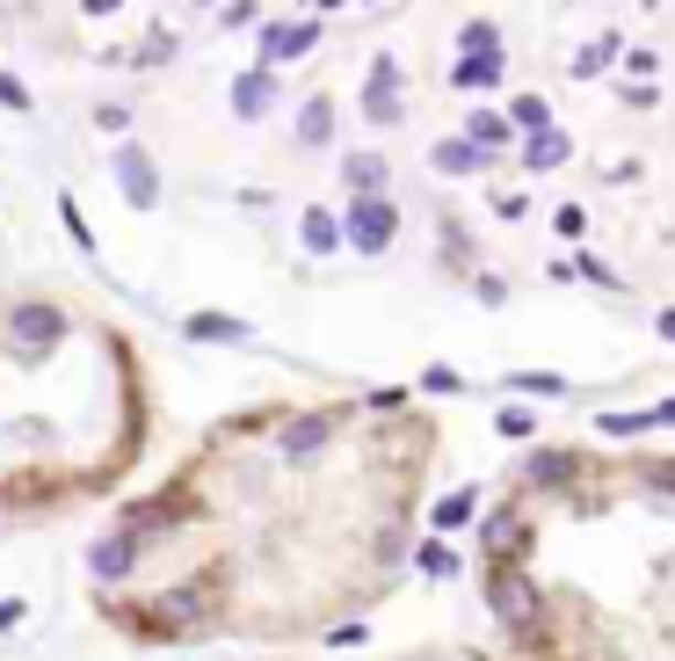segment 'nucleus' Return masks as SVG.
<instances>
[{"label":"nucleus","instance_id":"obj_1","mask_svg":"<svg viewBox=\"0 0 675 661\" xmlns=\"http://www.w3.org/2000/svg\"><path fill=\"white\" fill-rule=\"evenodd\" d=\"M486 610H494V626H508L516 647H553V610L523 559H486Z\"/></svg>","mask_w":675,"mask_h":661},{"label":"nucleus","instance_id":"obj_2","mask_svg":"<svg viewBox=\"0 0 675 661\" xmlns=\"http://www.w3.org/2000/svg\"><path fill=\"white\" fill-rule=\"evenodd\" d=\"M537 553V523L523 502H502L480 516V559H531Z\"/></svg>","mask_w":675,"mask_h":661},{"label":"nucleus","instance_id":"obj_3","mask_svg":"<svg viewBox=\"0 0 675 661\" xmlns=\"http://www.w3.org/2000/svg\"><path fill=\"white\" fill-rule=\"evenodd\" d=\"M342 233H349V247H356V255H385V247H393V233H399L393 196H349Z\"/></svg>","mask_w":675,"mask_h":661},{"label":"nucleus","instance_id":"obj_4","mask_svg":"<svg viewBox=\"0 0 675 661\" xmlns=\"http://www.w3.org/2000/svg\"><path fill=\"white\" fill-rule=\"evenodd\" d=\"M349 422V407H320V415H291V422H277V451L291 458V466H312V458L334 444V429Z\"/></svg>","mask_w":675,"mask_h":661},{"label":"nucleus","instance_id":"obj_5","mask_svg":"<svg viewBox=\"0 0 675 661\" xmlns=\"http://www.w3.org/2000/svg\"><path fill=\"white\" fill-rule=\"evenodd\" d=\"M139 553H146V531H139V523H117L109 539H95V545H87V575L103 582V589H117V582H131Z\"/></svg>","mask_w":675,"mask_h":661},{"label":"nucleus","instance_id":"obj_6","mask_svg":"<svg viewBox=\"0 0 675 661\" xmlns=\"http://www.w3.org/2000/svg\"><path fill=\"white\" fill-rule=\"evenodd\" d=\"M8 334H15V356H44V349H58V334H66V313L44 306V298H22L15 313H8Z\"/></svg>","mask_w":675,"mask_h":661},{"label":"nucleus","instance_id":"obj_7","mask_svg":"<svg viewBox=\"0 0 675 661\" xmlns=\"http://www.w3.org/2000/svg\"><path fill=\"white\" fill-rule=\"evenodd\" d=\"M581 472H589V451H531L523 458V488H537V494H567L574 480H581Z\"/></svg>","mask_w":675,"mask_h":661},{"label":"nucleus","instance_id":"obj_8","mask_svg":"<svg viewBox=\"0 0 675 661\" xmlns=\"http://www.w3.org/2000/svg\"><path fill=\"white\" fill-rule=\"evenodd\" d=\"M364 117H371V124H399V66H393V52H378V58H371Z\"/></svg>","mask_w":675,"mask_h":661},{"label":"nucleus","instance_id":"obj_9","mask_svg":"<svg viewBox=\"0 0 675 661\" xmlns=\"http://www.w3.org/2000/svg\"><path fill=\"white\" fill-rule=\"evenodd\" d=\"M567 160H574V139L559 131V124L523 131V168H531V174H553V168H567Z\"/></svg>","mask_w":675,"mask_h":661},{"label":"nucleus","instance_id":"obj_10","mask_svg":"<svg viewBox=\"0 0 675 661\" xmlns=\"http://www.w3.org/2000/svg\"><path fill=\"white\" fill-rule=\"evenodd\" d=\"M502 81H508V58L502 52H458V66H450V87H465V95L502 87Z\"/></svg>","mask_w":675,"mask_h":661},{"label":"nucleus","instance_id":"obj_11","mask_svg":"<svg viewBox=\"0 0 675 661\" xmlns=\"http://www.w3.org/2000/svg\"><path fill=\"white\" fill-rule=\"evenodd\" d=\"M436 168H443V174H486V168H494V153H486L472 131H458V139L436 146Z\"/></svg>","mask_w":675,"mask_h":661},{"label":"nucleus","instance_id":"obj_12","mask_svg":"<svg viewBox=\"0 0 675 661\" xmlns=\"http://www.w3.org/2000/svg\"><path fill=\"white\" fill-rule=\"evenodd\" d=\"M618 58H624V36L618 30H603V36H596V44H581V52H574V81H596V73H610V66H618Z\"/></svg>","mask_w":675,"mask_h":661},{"label":"nucleus","instance_id":"obj_13","mask_svg":"<svg viewBox=\"0 0 675 661\" xmlns=\"http://www.w3.org/2000/svg\"><path fill=\"white\" fill-rule=\"evenodd\" d=\"M182 334H190V342H255V328L233 320V313H190V320H182Z\"/></svg>","mask_w":675,"mask_h":661},{"label":"nucleus","instance_id":"obj_14","mask_svg":"<svg viewBox=\"0 0 675 661\" xmlns=\"http://www.w3.org/2000/svg\"><path fill=\"white\" fill-rule=\"evenodd\" d=\"M117 174H124V196L139 211L160 204V182H153V168H146V153H117Z\"/></svg>","mask_w":675,"mask_h":661},{"label":"nucleus","instance_id":"obj_15","mask_svg":"<svg viewBox=\"0 0 675 661\" xmlns=\"http://www.w3.org/2000/svg\"><path fill=\"white\" fill-rule=\"evenodd\" d=\"M465 131H472V139L486 146V153H502L508 139H523V131H516V117H508V109H472V117H465Z\"/></svg>","mask_w":675,"mask_h":661},{"label":"nucleus","instance_id":"obj_16","mask_svg":"<svg viewBox=\"0 0 675 661\" xmlns=\"http://www.w3.org/2000/svg\"><path fill=\"white\" fill-rule=\"evenodd\" d=\"M472 516H480V488H458V494H443V502L429 509V523H436V531H465Z\"/></svg>","mask_w":675,"mask_h":661},{"label":"nucleus","instance_id":"obj_17","mask_svg":"<svg viewBox=\"0 0 675 661\" xmlns=\"http://www.w3.org/2000/svg\"><path fill=\"white\" fill-rule=\"evenodd\" d=\"M342 182H349V196H385V160L378 153L342 160Z\"/></svg>","mask_w":675,"mask_h":661},{"label":"nucleus","instance_id":"obj_18","mask_svg":"<svg viewBox=\"0 0 675 661\" xmlns=\"http://www.w3.org/2000/svg\"><path fill=\"white\" fill-rule=\"evenodd\" d=\"M298 233H306V255H334V247L349 241V233L334 226V211H306V226H298Z\"/></svg>","mask_w":675,"mask_h":661},{"label":"nucleus","instance_id":"obj_19","mask_svg":"<svg viewBox=\"0 0 675 661\" xmlns=\"http://www.w3.org/2000/svg\"><path fill=\"white\" fill-rule=\"evenodd\" d=\"M508 385H516V393H531V401H567V393H574L559 371H508Z\"/></svg>","mask_w":675,"mask_h":661},{"label":"nucleus","instance_id":"obj_20","mask_svg":"<svg viewBox=\"0 0 675 661\" xmlns=\"http://www.w3.org/2000/svg\"><path fill=\"white\" fill-rule=\"evenodd\" d=\"M312 22H298V30H269V44H261V58H298V52H312Z\"/></svg>","mask_w":675,"mask_h":661},{"label":"nucleus","instance_id":"obj_21","mask_svg":"<svg viewBox=\"0 0 675 661\" xmlns=\"http://www.w3.org/2000/svg\"><path fill=\"white\" fill-rule=\"evenodd\" d=\"M415 567H421L429 582H450V575H458V553H450L443 539H429V545H415Z\"/></svg>","mask_w":675,"mask_h":661},{"label":"nucleus","instance_id":"obj_22","mask_svg":"<svg viewBox=\"0 0 675 661\" xmlns=\"http://www.w3.org/2000/svg\"><path fill=\"white\" fill-rule=\"evenodd\" d=\"M640 488L654 502H675V458H640Z\"/></svg>","mask_w":675,"mask_h":661},{"label":"nucleus","instance_id":"obj_23","mask_svg":"<svg viewBox=\"0 0 675 661\" xmlns=\"http://www.w3.org/2000/svg\"><path fill=\"white\" fill-rule=\"evenodd\" d=\"M298 139H306V146H328L334 139V109L328 103H306V109H298Z\"/></svg>","mask_w":675,"mask_h":661},{"label":"nucleus","instance_id":"obj_24","mask_svg":"<svg viewBox=\"0 0 675 661\" xmlns=\"http://www.w3.org/2000/svg\"><path fill=\"white\" fill-rule=\"evenodd\" d=\"M508 117H516V131H545V124H553V103H545V95H516Z\"/></svg>","mask_w":675,"mask_h":661},{"label":"nucleus","instance_id":"obj_25","mask_svg":"<svg viewBox=\"0 0 675 661\" xmlns=\"http://www.w3.org/2000/svg\"><path fill=\"white\" fill-rule=\"evenodd\" d=\"M596 429L603 436H646V429H661V422H654V407H632V415H603Z\"/></svg>","mask_w":675,"mask_h":661},{"label":"nucleus","instance_id":"obj_26","mask_svg":"<svg viewBox=\"0 0 675 661\" xmlns=\"http://www.w3.org/2000/svg\"><path fill=\"white\" fill-rule=\"evenodd\" d=\"M458 44H465V52H502V22H465V30H458Z\"/></svg>","mask_w":675,"mask_h":661},{"label":"nucleus","instance_id":"obj_27","mask_svg":"<svg viewBox=\"0 0 675 661\" xmlns=\"http://www.w3.org/2000/svg\"><path fill=\"white\" fill-rule=\"evenodd\" d=\"M233 95H240V117H261V109H269V73H247Z\"/></svg>","mask_w":675,"mask_h":661},{"label":"nucleus","instance_id":"obj_28","mask_svg":"<svg viewBox=\"0 0 675 661\" xmlns=\"http://www.w3.org/2000/svg\"><path fill=\"white\" fill-rule=\"evenodd\" d=\"M574 277H589V284H603V291H624V277L610 269L603 255H574Z\"/></svg>","mask_w":675,"mask_h":661},{"label":"nucleus","instance_id":"obj_29","mask_svg":"<svg viewBox=\"0 0 675 661\" xmlns=\"http://www.w3.org/2000/svg\"><path fill=\"white\" fill-rule=\"evenodd\" d=\"M624 73H632V81H661V58L646 52V44H624Z\"/></svg>","mask_w":675,"mask_h":661},{"label":"nucleus","instance_id":"obj_30","mask_svg":"<svg viewBox=\"0 0 675 661\" xmlns=\"http://www.w3.org/2000/svg\"><path fill=\"white\" fill-rule=\"evenodd\" d=\"M553 226H559V241H581V233H589V211H581V204H559Z\"/></svg>","mask_w":675,"mask_h":661},{"label":"nucleus","instance_id":"obj_31","mask_svg":"<svg viewBox=\"0 0 675 661\" xmlns=\"http://www.w3.org/2000/svg\"><path fill=\"white\" fill-rule=\"evenodd\" d=\"M494 429L523 444V436H537V415H531V407H502V422H494Z\"/></svg>","mask_w":675,"mask_h":661},{"label":"nucleus","instance_id":"obj_32","mask_svg":"<svg viewBox=\"0 0 675 661\" xmlns=\"http://www.w3.org/2000/svg\"><path fill=\"white\" fill-rule=\"evenodd\" d=\"M364 407H371V415H399V407H407V385H378Z\"/></svg>","mask_w":675,"mask_h":661},{"label":"nucleus","instance_id":"obj_33","mask_svg":"<svg viewBox=\"0 0 675 661\" xmlns=\"http://www.w3.org/2000/svg\"><path fill=\"white\" fill-rule=\"evenodd\" d=\"M618 103H624V109H654V103H661V81H632Z\"/></svg>","mask_w":675,"mask_h":661},{"label":"nucleus","instance_id":"obj_34","mask_svg":"<svg viewBox=\"0 0 675 661\" xmlns=\"http://www.w3.org/2000/svg\"><path fill=\"white\" fill-rule=\"evenodd\" d=\"M472 291H480V306H508V284L486 277V269H472Z\"/></svg>","mask_w":675,"mask_h":661},{"label":"nucleus","instance_id":"obj_35","mask_svg":"<svg viewBox=\"0 0 675 661\" xmlns=\"http://www.w3.org/2000/svg\"><path fill=\"white\" fill-rule=\"evenodd\" d=\"M458 385H465V379H458L450 364H429V371H421V393H458Z\"/></svg>","mask_w":675,"mask_h":661},{"label":"nucleus","instance_id":"obj_36","mask_svg":"<svg viewBox=\"0 0 675 661\" xmlns=\"http://www.w3.org/2000/svg\"><path fill=\"white\" fill-rule=\"evenodd\" d=\"M443 255H450V269H465V226L458 218H443Z\"/></svg>","mask_w":675,"mask_h":661},{"label":"nucleus","instance_id":"obj_37","mask_svg":"<svg viewBox=\"0 0 675 661\" xmlns=\"http://www.w3.org/2000/svg\"><path fill=\"white\" fill-rule=\"evenodd\" d=\"M22 610H30L22 596H0V632H15V626H22Z\"/></svg>","mask_w":675,"mask_h":661},{"label":"nucleus","instance_id":"obj_38","mask_svg":"<svg viewBox=\"0 0 675 661\" xmlns=\"http://www.w3.org/2000/svg\"><path fill=\"white\" fill-rule=\"evenodd\" d=\"M654 334H661V342H675V306H661V313H654Z\"/></svg>","mask_w":675,"mask_h":661},{"label":"nucleus","instance_id":"obj_39","mask_svg":"<svg viewBox=\"0 0 675 661\" xmlns=\"http://www.w3.org/2000/svg\"><path fill=\"white\" fill-rule=\"evenodd\" d=\"M654 422H661V429H675V401H661V407H654Z\"/></svg>","mask_w":675,"mask_h":661},{"label":"nucleus","instance_id":"obj_40","mask_svg":"<svg viewBox=\"0 0 675 661\" xmlns=\"http://www.w3.org/2000/svg\"><path fill=\"white\" fill-rule=\"evenodd\" d=\"M646 8H654V0H646Z\"/></svg>","mask_w":675,"mask_h":661}]
</instances>
